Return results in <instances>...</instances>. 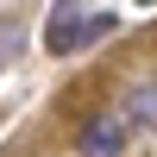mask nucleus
<instances>
[{
  "label": "nucleus",
  "instance_id": "f257e3e1",
  "mask_svg": "<svg viewBox=\"0 0 157 157\" xmlns=\"http://www.w3.org/2000/svg\"><path fill=\"white\" fill-rule=\"evenodd\" d=\"M75 145H82V157H120L126 151V120H120V113H94Z\"/></svg>",
  "mask_w": 157,
  "mask_h": 157
},
{
  "label": "nucleus",
  "instance_id": "f03ea898",
  "mask_svg": "<svg viewBox=\"0 0 157 157\" xmlns=\"http://www.w3.org/2000/svg\"><path fill=\"white\" fill-rule=\"evenodd\" d=\"M44 50H50V57H69V50H75V0H57L50 32H44Z\"/></svg>",
  "mask_w": 157,
  "mask_h": 157
},
{
  "label": "nucleus",
  "instance_id": "7ed1b4c3",
  "mask_svg": "<svg viewBox=\"0 0 157 157\" xmlns=\"http://www.w3.org/2000/svg\"><path fill=\"white\" fill-rule=\"evenodd\" d=\"M126 120L157 126V82H132V88H126Z\"/></svg>",
  "mask_w": 157,
  "mask_h": 157
},
{
  "label": "nucleus",
  "instance_id": "20e7f679",
  "mask_svg": "<svg viewBox=\"0 0 157 157\" xmlns=\"http://www.w3.org/2000/svg\"><path fill=\"white\" fill-rule=\"evenodd\" d=\"M25 50V25H13V19H0V63H13Z\"/></svg>",
  "mask_w": 157,
  "mask_h": 157
},
{
  "label": "nucleus",
  "instance_id": "39448f33",
  "mask_svg": "<svg viewBox=\"0 0 157 157\" xmlns=\"http://www.w3.org/2000/svg\"><path fill=\"white\" fill-rule=\"evenodd\" d=\"M113 32V19L101 13V19H75V44H94V38H107Z\"/></svg>",
  "mask_w": 157,
  "mask_h": 157
}]
</instances>
